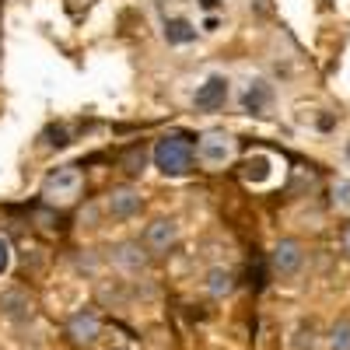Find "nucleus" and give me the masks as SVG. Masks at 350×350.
Returning a JSON list of instances; mask_svg holds the SVG:
<instances>
[{"instance_id": "f257e3e1", "label": "nucleus", "mask_w": 350, "mask_h": 350, "mask_svg": "<svg viewBox=\"0 0 350 350\" xmlns=\"http://www.w3.org/2000/svg\"><path fill=\"white\" fill-rule=\"evenodd\" d=\"M151 158H154V165H158L165 175H186V172L193 168L196 151H193V140H189L186 133H168V137H161V140L154 144Z\"/></svg>"}, {"instance_id": "f03ea898", "label": "nucleus", "mask_w": 350, "mask_h": 350, "mask_svg": "<svg viewBox=\"0 0 350 350\" xmlns=\"http://www.w3.org/2000/svg\"><path fill=\"white\" fill-rule=\"evenodd\" d=\"M81 186H84L81 172L74 165H60V168H53L46 175L42 196H46V203H53V207H67V203H74L81 196Z\"/></svg>"}, {"instance_id": "7ed1b4c3", "label": "nucleus", "mask_w": 350, "mask_h": 350, "mask_svg": "<svg viewBox=\"0 0 350 350\" xmlns=\"http://www.w3.org/2000/svg\"><path fill=\"white\" fill-rule=\"evenodd\" d=\"M231 158H235V140L228 133L214 130V133H203L200 137V148H196V161L203 168H224Z\"/></svg>"}, {"instance_id": "20e7f679", "label": "nucleus", "mask_w": 350, "mask_h": 350, "mask_svg": "<svg viewBox=\"0 0 350 350\" xmlns=\"http://www.w3.org/2000/svg\"><path fill=\"white\" fill-rule=\"evenodd\" d=\"M175 242H179V224L172 217H158L144 231V245H148L151 256H165L168 249H175Z\"/></svg>"}, {"instance_id": "39448f33", "label": "nucleus", "mask_w": 350, "mask_h": 350, "mask_svg": "<svg viewBox=\"0 0 350 350\" xmlns=\"http://www.w3.org/2000/svg\"><path fill=\"white\" fill-rule=\"evenodd\" d=\"M301 262H305V252H301V242H295V239H280L270 252V267L280 277H295L301 270Z\"/></svg>"}, {"instance_id": "423d86ee", "label": "nucleus", "mask_w": 350, "mask_h": 350, "mask_svg": "<svg viewBox=\"0 0 350 350\" xmlns=\"http://www.w3.org/2000/svg\"><path fill=\"white\" fill-rule=\"evenodd\" d=\"M67 336H70L77 347H92V343H98V336H102V319H98L92 308L74 312V315H70V323H67Z\"/></svg>"}, {"instance_id": "0eeeda50", "label": "nucleus", "mask_w": 350, "mask_h": 350, "mask_svg": "<svg viewBox=\"0 0 350 350\" xmlns=\"http://www.w3.org/2000/svg\"><path fill=\"white\" fill-rule=\"evenodd\" d=\"M224 102H228V77H221V74L207 77L193 95V105L200 112H217V109H224Z\"/></svg>"}, {"instance_id": "6e6552de", "label": "nucleus", "mask_w": 350, "mask_h": 350, "mask_svg": "<svg viewBox=\"0 0 350 350\" xmlns=\"http://www.w3.org/2000/svg\"><path fill=\"white\" fill-rule=\"evenodd\" d=\"M148 245H140V242H120L112 249V262L120 267L123 273H130V277H137V273H144L148 270Z\"/></svg>"}, {"instance_id": "1a4fd4ad", "label": "nucleus", "mask_w": 350, "mask_h": 350, "mask_svg": "<svg viewBox=\"0 0 350 350\" xmlns=\"http://www.w3.org/2000/svg\"><path fill=\"white\" fill-rule=\"evenodd\" d=\"M270 105H273V88L267 81H249L245 95H242V109L252 116H267Z\"/></svg>"}, {"instance_id": "9d476101", "label": "nucleus", "mask_w": 350, "mask_h": 350, "mask_svg": "<svg viewBox=\"0 0 350 350\" xmlns=\"http://www.w3.org/2000/svg\"><path fill=\"white\" fill-rule=\"evenodd\" d=\"M0 312H4L11 323H25V319H32V298H28L25 291L11 287L0 295Z\"/></svg>"}, {"instance_id": "9b49d317", "label": "nucleus", "mask_w": 350, "mask_h": 350, "mask_svg": "<svg viewBox=\"0 0 350 350\" xmlns=\"http://www.w3.org/2000/svg\"><path fill=\"white\" fill-rule=\"evenodd\" d=\"M140 207H144V200H140V193H133V189H112V196H109V214L120 217V221L140 214Z\"/></svg>"}, {"instance_id": "f8f14e48", "label": "nucleus", "mask_w": 350, "mask_h": 350, "mask_svg": "<svg viewBox=\"0 0 350 350\" xmlns=\"http://www.w3.org/2000/svg\"><path fill=\"white\" fill-rule=\"evenodd\" d=\"M165 39H168L172 46H186V42L196 39V28H193L189 18H168V21H165Z\"/></svg>"}, {"instance_id": "ddd939ff", "label": "nucleus", "mask_w": 350, "mask_h": 350, "mask_svg": "<svg viewBox=\"0 0 350 350\" xmlns=\"http://www.w3.org/2000/svg\"><path fill=\"white\" fill-rule=\"evenodd\" d=\"M207 291H211L214 298L231 295V291H235V273H228V270H211V273H207Z\"/></svg>"}, {"instance_id": "4468645a", "label": "nucleus", "mask_w": 350, "mask_h": 350, "mask_svg": "<svg viewBox=\"0 0 350 350\" xmlns=\"http://www.w3.org/2000/svg\"><path fill=\"white\" fill-rule=\"evenodd\" d=\"M242 175H245L249 183H267V179H270V158H267V154H252V158L245 161Z\"/></svg>"}, {"instance_id": "2eb2a0df", "label": "nucleus", "mask_w": 350, "mask_h": 350, "mask_svg": "<svg viewBox=\"0 0 350 350\" xmlns=\"http://www.w3.org/2000/svg\"><path fill=\"white\" fill-rule=\"evenodd\" d=\"M329 350H350V319H340L329 329Z\"/></svg>"}, {"instance_id": "dca6fc26", "label": "nucleus", "mask_w": 350, "mask_h": 350, "mask_svg": "<svg viewBox=\"0 0 350 350\" xmlns=\"http://www.w3.org/2000/svg\"><path fill=\"white\" fill-rule=\"evenodd\" d=\"M333 207L340 214H350V183H336L333 186Z\"/></svg>"}, {"instance_id": "f3484780", "label": "nucleus", "mask_w": 350, "mask_h": 350, "mask_svg": "<svg viewBox=\"0 0 350 350\" xmlns=\"http://www.w3.org/2000/svg\"><path fill=\"white\" fill-rule=\"evenodd\" d=\"M295 350H315V326H301L298 329V340H295Z\"/></svg>"}, {"instance_id": "a211bd4d", "label": "nucleus", "mask_w": 350, "mask_h": 350, "mask_svg": "<svg viewBox=\"0 0 350 350\" xmlns=\"http://www.w3.org/2000/svg\"><path fill=\"white\" fill-rule=\"evenodd\" d=\"M123 168L130 172V175H137V172H144V148H133L126 158H123Z\"/></svg>"}, {"instance_id": "6ab92c4d", "label": "nucleus", "mask_w": 350, "mask_h": 350, "mask_svg": "<svg viewBox=\"0 0 350 350\" xmlns=\"http://www.w3.org/2000/svg\"><path fill=\"white\" fill-rule=\"evenodd\" d=\"M8 262H11V249H8V242L0 239V273L8 270Z\"/></svg>"}, {"instance_id": "aec40b11", "label": "nucleus", "mask_w": 350, "mask_h": 350, "mask_svg": "<svg viewBox=\"0 0 350 350\" xmlns=\"http://www.w3.org/2000/svg\"><path fill=\"white\" fill-rule=\"evenodd\" d=\"M340 249H343V256L350 259V224L343 228V235H340Z\"/></svg>"}, {"instance_id": "412c9836", "label": "nucleus", "mask_w": 350, "mask_h": 350, "mask_svg": "<svg viewBox=\"0 0 350 350\" xmlns=\"http://www.w3.org/2000/svg\"><path fill=\"white\" fill-rule=\"evenodd\" d=\"M200 4H203V8H214V4H217V0H200Z\"/></svg>"}, {"instance_id": "4be33fe9", "label": "nucleus", "mask_w": 350, "mask_h": 350, "mask_svg": "<svg viewBox=\"0 0 350 350\" xmlns=\"http://www.w3.org/2000/svg\"><path fill=\"white\" fill-rule=\"evenodd\" d=\"M112 350H130V347H112Z\"/></svg>"}]
</instances>
